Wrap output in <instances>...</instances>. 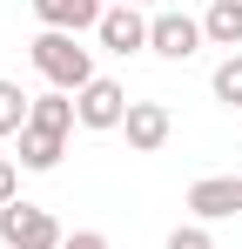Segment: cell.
<instances>
[{"instance_id":"cell-9","label":"cell","mask_w":242,"mask_h":249,"mask_svg":"<svg viewBox=\"0 0 242 249\" xmlns=\"http://www.w3.org/2000/svg\"><path fill=\"white\" fill-rule=\"evenodd\" d=\"M68 155V135H47V128H20V155L14 162L27 168V175H47V168H61Z\"/></svg>"},{"instance_id":"cell-1","label":"cell","mask_w":242,"mask_h":249,"mask_svg":"<svg viewBox=\"0 0 242 249\" xmlns=\"http://www.w3.org/2000/svg\"><path fill=\"white\" fill-rule=\"evenodd\" d=\"M34 74L47 88H61V94H81V88L94 81V47H81V34H54V27H40L34 34Z\"/></svg>"},{"instance_id":"cell-15","label":"cell","mask_w":242,"mask_h":249,"mask_svg":"<svg viewBox=\"0 0 242 249\" xmlns=\"http://www.w3.org/2000/svg\"><path fill=\"white\" fill-rule=\"evenodd\" d=\"M7 202H20V162L14 155H0V209Z\"/></svg>"},{"instance_id":"cell-16","label":"cell","mask_w":242,"mask_h":249,"mask_svg":"<svg viewBox=\"0 0 242 249\" xmlns=\"http://www.w3.org/2000/svg\"><path fill=\"white\" fill-rule=\"evenodd\" d=\"M61 249H115V243H108L101 229H74V236H68V243H61Z\"/></svg>"},{"instance_id":"cell-8","label":"cell","mask_w":242,"mask_h":249,"mask_svg":"<svg viewBox=\"0 0 242 249\" xmlns=\"http://www.w3.org/2000/svg\"><path fill=\"white\" fill-rule=\"evenodd\" d=\"M108 14V0H34V20L54 34H94Z\"/></svg>"},{"instance_id":"cell-3","label":"cell","mask_w":242,"mask_h":249,"mask_svg":"<svg viewBox=\"0 0 242 249\" xmlns=\"http://www.w3.org/2000/svg\"><path fill=\"white\" fill-rule=\"evenodd\" d=\"M128 108H135V101H128V88H121L115 74H94V81L74 94V115H81L87 135H115V128L128 122Z\"/></svg>"},{"instance_id":"cell-2","label":"cell","mask_w":242,"mask_h":249,"mask_svg":"<svg viewBox=\"0 0 242 249\" xmlns=\"http://www.w3.org/2000/svg\"><path fill=\"white\" fill-rule=\"evenodd\" d=\"M68 229L54 222V209L40 202H7L0 209V249H61Z\"/></svg>"},{"instance_id":"cell-7","label":"cell","mask_w":242,"mask_h":249,"mask_svg":"<svg viewBox=\"0 0 242 249\" xmlns=\"http://www.w3.org/2000/svg\"><path fill=\"white\" fill-rule=\"evenodd\" d=\"M121 135H128V148H135V155H155V148H168V135H175L168 101H135V108H128V122H121Z\"/></svg>"},{"instance_id":"cell-14","label":"cell","mask_w":242,"mask_h":249,"mask_svg":"<svg viewBox=\"0 0 242 249\" xmlns=\"http://www.w3.org/2000/svg\"><path fill=\"white\" fill-rule=\"evenodd\" d=\"M168 249H215V236H208V222H182L168 236Z\"/></svg>"},{"instance_id":"cell-5","label":"cell","mask_w":242,"mask_h":249,"mask_svg":"<svg viewBox=\"0 0 242 249\" xmlns=\"http://www.w3.org/2000/svg\"><path fill=\"white\" fill-rule=\"evenodd\" d=\"M182 209H189V222H229V215H242V175H202V182H189Z\"/></svg>"},{"instance_id":"cell-17","label":"cell","mask_w":242,"mask_h":249,"mask_svg":"<svg viewBox=\"0 0 242 249\" xmlns=\"http://www.w3.org/2000/svg\"><path fill=\"white\" fill-rule=\"evenodd\" d=\"M115 7H155V0H115Z\"/></svg>"},{"instance_id":"cell-4","label":"cell","mask_w":242,"mask_h":249,"mask_svg":"<svg viewBox=\"0 0 242 249\" xmlns=\"http://www.w3.org/2000/svg\"><path fill=\"white\" fill-rule=\"evenodd\" d=\"M202 47H208V34H202V20H195V14L161 7L155 20H148V54H161V61H195Z\"/></svg>"},{"instance_id":"cell-10","label":"cell","mask_w":242,"mask_h":249,"mask_svg":"<svg viewBox=\"0 0 242 249\" xmlns=\"http://www.w3.org/2000/svg\"><path fill=\"white\" fill-rule=\"evenodd\" d=\"M202 34H208V47L242 54V0H208L202 7Z\"/></svg>"},{"instance_id":"cell-13","label":"cell","mask_w":242,"mask_h":249,"mask_svg":"<svg viewBox=\"0 0 242 249\" xmlns=\"http://www.w3.org/2000/svg\"><path fill=\"white\" fill-rule=\"evenodd\" d=\"M208 94H215L222 108H242V54H222V61H215V74H208Z\"/></svg>"},{"instance_id":"cell-6","label":"cell","mask_w":242,"mask_h":249,"mask_svg":"<svg viewBox=\"0 0 242 249\" xmlns=\"http://www.w3.org/2000/svg\"><path fill=\"white\" fill-rule=\"evenodd\" d=\"M94 41H101V54H148V14L141 7H115L108 0V14H101V27H94Z\"/></svg>"},{"instance_id":"cell-12","label":"cell","mask_w":242,"mask_h":249,"mask_svg":"<svg viewBox=\"0 0 242 249\" xmlns=\"http://www.w3.org/2000/svg\"><path fill=\"white\" fill-rule=\"evenodd\" d=\"M27 115H34V94H20V81H7V74H0V135H14V142H20Z\"/></svg>"},{"instance_id":"cell-11","label":"cell","mask_w":242,"mask_h":249,"mask_svg":"<svg viewBox=\"0 0 242 249\" xmlns=\"http://www.w3.org/2000/svg\"><path fill=\"white\" fill-rule=\"evenodd\" d=\"M27 128H47V135H74V128H81V115H74V94H61V88L34 94V115H27Z\"/></svg>"}]
</instances>
